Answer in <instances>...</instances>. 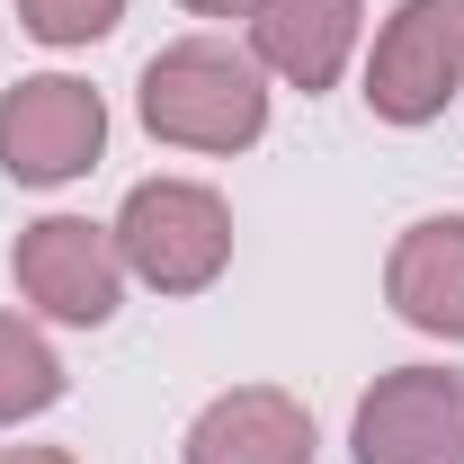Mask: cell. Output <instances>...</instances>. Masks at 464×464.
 Segmentation results:
<instances>
[{
    "label": "cell",
    "instance_id": "1",
    "mask_svg": "<svg viewBox=\"0 0 464 464\" xmlns=\"http://www.w3.org/2000/svg\"><path fill=\"white\" fill-rule=\"evenodd\" d=\"M134 108L179 152H250L268 134V72L224 36H188L143 63Z\"/></svg>",
    "mask_w": 464,
    "mask_h": 464
},
{
    "label": "cell",
    "instance_id": "2",
    "mask_svg": "<svg viewBox=\"0 0 464 464\" xmlns=\"http://www.w3.org/2000/svg\"><path fill=\"white\" fill-rule=\"evenodd\" d=\"M108 232L125 277H143L152 295H206L232 268V215L197 179H143Z\"/></svg>",
    "mask_w": 464,
    "mask_h": 464
},
{
    "label": "cell",
    "instance_id": "3",
    "mask_svg": "<svg viewBox=\"0 0 464 464\" xmlns=\"http://www.w3.org/2000/svg\"><path fill=\"white\" fill-rule=\"evenodd\" d=\"M108 152V99L72 72H36L18 90H0V170L18 188H63V179L99 170Z\"/></svg>",
    "mask_w": 464,
    "mask_h": 464
},
{
    "label": "cell",
    "instance_id": "4",
    "mask_svg": "<svg viewBox=\"0 0 464 464\" xmlns=\"http://www.w3.org/2000/svg\"><path fill=\"white\" fill-rule=\"evenodd\" d=\"M9 277L18 295L45 313V322H72V331H99L125 304V259H116V232L90 224V215H45V224L18 232L9 250Z\"/></svg>",
    "mask_w": 464,
    "mask_h": 464
},
{
    "label": "cell",
    "instance_id": "5",
    "mask_svg": "<svg viewBox=\"0 0 464 464\" xmlns=\"http://www.w3.org/2000/svg\"><path fill=\"white\" fill-rule=\"evenodd\" d=\"M464 90V0H402L366 54V108L384 125H429Z\"/></svg>",
    "mask_w": 464,
    "mask_h": 464
},
{
    "label": "cell",
    "instance_id": "6",
    "mask_svg": "<svg viewBox=\"0 0 464 464\" xmlns=\"http://www.w3.org/2000/svg\"><path fill=\"white\" fill-rule=\"evenodd\" d=\"M357 464H464V366H393L348 420Z\"/></svg>",
    "mask_w": 464,
    "mask_h": 464
},
{
    "label": "cell",
    "instance_id": "7",
    "mask_svg": "<svg viewBox=\"0 0 464 464\" xmlns=\"http://www.w3.org/2000/svg\"><path fill=\"white\" fill-rule=\"evenodd\" d=\"M179 464H313V411L277 384H232L188 420Z\"/></svg>",
    "mask_w": 464,
    "mask_h": 464
},
{
    "label": "cell",
    "instance_id": "8",
    "mask_svg": "<svg viewBox=\"0 0 464 464\" xmlns=\"http://www.w3.org/2000/svg\"><path fill=\"white\" fill-rule=\"evenodd\" d=\"M357 0H259L250 9V63L286 90H331L357 54Z\"/></svg>",
    "mask_w": 464,
    "mask_h": 464
},
{
    "label": "cell",
    "instance_id": "9",
    "mask_svg": "<svg viewBox=\"0 0 464 464\" xmlns=\"http://www.w3.org/2000/svg\"><path fill=\"white\" fill-rule=\"evenodd\" d=\"M384 304L429 340H464V215H429L393 241Z\"/></svg>",
    "mask_w": 464,
    "mask_h": 464
},
{
    "label": "cell",
    "instance_id": "10",
    "mask_svg": "<svg viewBox=\"0 0 464 464\" xmlns=\"http://www.w3.org/2000/svg\"><path fill=\"white\" fill-rule=\"evenodd\" d=\"M54 402H63V357L45 348L36 322L0 313V429H18V420H36Z\"/></svg>",
    "mask_w": 464,
    "mask_h": 464
},
{
    "label": "cell",
    "instance_id": "11",
    "mask_svg": "<svg viewBox=\"0 0 464 464\" xmlns=\"http://www.w3.org/2000/svg\"><path fill=\"white\" fill-rule=\"evenodd\" d=\"M18 18L45 45H99L116 18H125V0H18Z\"/></svg>",
    "mask_w": 464,
    "mask_h": 464
},
{
    "label": "cell",
    "instance_id": "12",
    "mask_svg": "<svg viewBox=\"0 0 464 464\" xmlns=\"http://www.w3.org/2000/svg\"><path fill=\"white\" fill-rule=\"evenodd\" d=\"M0 464H81V456H63V447H0Z\"/></svg>",
    "mask_w": 464,
    "mask_h": 464
},
{
    "label": "cell",
    "instance_id": "13",
    "mask_svg": "<svg viewBox=\"0 0 464 464\" xmlns=\"http://www.w3.org/2000/svg\"><path fill=\"white\" fill-rule=\"evenodd\" d=\"M179 9H197V18H250L259 0H179Z\"/></svg>",
    "mask_w": 464,
    "mask_h": 464
}]
</instances>
